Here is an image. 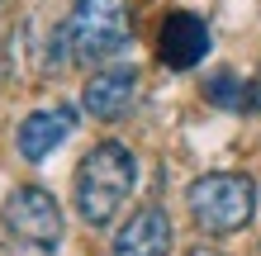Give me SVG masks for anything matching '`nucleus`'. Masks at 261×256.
Here are the masks:
<instances>
[{
  "label": "nucleus",
  "mask_w": 261,
  "mask_h": 256,
  "mask_svg": "<svg viewBox=\"0 0 261 256\" xmlns=\"http://www.w3.org/2000/svg\"><path fill=\"white\" fill-rule=\"evenodd\" d=\"M67 57L81 67H95L105 57L124 52L133 43V19H128V0H76L71 19L62 24Z\"/></svg>",
  "instance_id": "7ed1b4c3"
},
{
  "label": "nucleus",
  "mask_w": 261,
  "mask_h": 256,
  "mask_svg": "<svg viewBox=\"0 0 261 256\" xmlns=\"http://www.w3.org/2000/svg\"><path fill=\"white\" fill-rule=\"evenodd\" d=\"M133 95H138V71L133 67H105L86 81L81 90V109L100 124H114L133 109Z\"/></svg>",
  "instance_id": "0eeeda50"
},
{
  "label": "nucleus",
  "mask_w": 261,
  "mask_h": 256,
  "mask_svg": "<svg viewBox=\"0 0 261 256\" xmlns=\"http://www.w3.org/2000/svg\"><path fill=\"white\" fill-rule=\"evenodd\" d=\"M71 133H76V109H71V104H43V109H34L19 124L14 147H19L24 161H34V166H38V161H48Z\"/></svg>",
  "instance_id": "39448f33"
},
{
  "label": "nucleus",
  "mask_w": 261,
  "mask_h": 256,
  "mask_svg": "<svg viewBox=\"0 0 261 256\" xmlns=\"http://www.w3.org/2000/svg\"><path fill=\"white\" fill-rule=\"evenodd\" d=\"M247 109H252V114H261V76H252V81H247Z\"/></svg>",
  "instance_id": "9d476101"
},
{
  "label": "nucleus",
  "mask_w": 261,
  "mask_h": 256,
  "mask_svg": "<svg viewBox=\"0 0 261 256\" xmlns=\"http://www.w3.org/2000/svg\"><path fill=\"white\" fill-rule=\"evenodd\" d=\"M186 256H223V251H214V247H190Z\"/></svg>",
  "instance_id": "9b49d317"
},
{
  "label": "nucleus",
  "mask_w": 261,
  "mask_h": 256,
  "mask_svg": "<svg viewBox=\"0 0 261 256\" xmlns=\"http://www.w3.org/2000/svg\"><path fill=\"white\" fill-rule=\"evenodd\" d=\"M157 57L171 71H190L209 57V24L190 10H176L162 19V34H157Z\"/></svg>",
  "instance_id": "423d86ee"
},
{
  "label": "nucleus",
  "mask_w": 261,
  "mask_h": 256,
  "mask_svg": "<svg viewBox=\"0 0 261 256\" xmlns=\"http://www.w3.org/2000/svg\"><path fill=\"white\" fill-rule=\"evenodd\" d=\"M204 95H209V104H219V109H228V114L247 109V81H242L238 71H228V67L204 81Z\"/></svg>",
  "instance_id": "1a4fd4ad"
},
{
  "label": "nucleus",
  "mask_w": 261,
  "mask_h": 256,
  "mask_svg": "<svg viewBox=\"0 0 261 256\" xmlns=\"http://www.w3.org/2000/svg\"><path fill=\"white\" fill-rule=\"evenodd\" d=\"M0 223L10 228V237H19L29 247L62 242V204L43 185H14L5 194V204H0Z\"/></svg>",
  "instance_id": "20e7f679"
},
{
  "label": "nucleus",
  "mask_w": 261,
  "mask_h": 256,
  "mask_svg": "<svg viewBox=\"0 0 261 256\" xmlns=\"http://www.w3.org/2000/svg\"><path fill=\"white\" fill-rule=\"evenodd\" d=\"M190 218L209 237H233L252 223L256 214V180L242 171H209L186 190Z\"/></svg>",
  "instance_id": "f03ea898"
},
{
  "label": "nucleus",
  "mask_w": 261,
  "mask_h": 256,
  "mask_svg": "<svg viewBox=\"0 0 261 256\" xmlns=\"http://www.w3.org/2000/svg\"><path fill=\"white\" fill-rule=\"evenodd\" d=\"M133 180H138V161H133L128 147L119 143V138L95 143L81 157V166H76V185H71L81 223H90V228H110V223L119 218V209L128 204Z\"/></svg>",
  "instance_id": "f257e3e1"
},
{
  "label": "nucleus",
  "mask_w": 261,
  "mask_h": 256,
  "mask_svg": "<svg viewBox=\"0 0 261 256\" xmlns=\"http://www.w3.org/2000/svg\"><path fill=\"white\" fill-rule=\"evenodd\" d=\"M166 251H171V214L162 204H143L119 228L110 256H166Z\"/></svg>",
  "instance_id": "6e6552de"
}]
</instances>
